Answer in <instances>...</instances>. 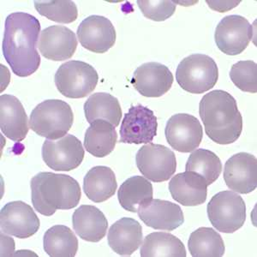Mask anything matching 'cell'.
I'll list each match as a JSON object with an SVG mask.
<instances>
[{"instance_id": "5b68a950", "label": "cell", "mask_w": 257, "mask_h": 257, "mask_svg": "<svg viewBox=\"0 0 257 257\" xmlns=\"http://www.w3.org/2000/svg\"><path fill=\"white\" fill-rule=\"evenodd\" d=\"M219 70L215 61L205 54H192L183 59L177 68L176 79L190 94H203L217 83Z\"/></svg>"}, {"instance_id": "3957f363", "label": "cell", "mask_w": 257, "mask_h": 257, "mask_svg": "<svg viewBox=\"0 0 257 257\" xmlns=\"http://www.w3.org/2000/svg\"><path fill=\"white\" fill-rule=\"evenodd\" d=\"M30 186L34 208L45 216L76 208L82 196L78 182L65 174L38 173L33 177Z\"/></svg>"}, {"instance_id": "836d02e7", "label": "cell", "mask_w": 257, "mask_h": 257, "mask_svg": "<svg viewBox=\"0 0 257 257\" xmlns=\"http://www.w3.org/2000/svg\"><path fill=\"white\" fill-rule=\"evenodd\" d=\"M211 9L217 12H225L239 5L240 1H207Z\"/></svg>"}, {"instance_id": "44dd1931", "label": "cell", "mask_w": 257, "mask_h": 257, "mask_svg": "<svg viewBox=\"0 0 257 257\" xmlns=\"http://www.w3.org/2000/svg\"><path fill=\"white\" fill-rule=\"evenodd\" d=\"M143 227L138 220L122 218L111 225L107 241L114 252L122 256L132 255L143 243Z\"/></svg>"}, {"instance_id": "9a60e30c", "label": "cell", "mask_w": 257, "mask_h": 257, "mask_svg": "<svg viewBox=\"0 0 257 257\" xmlns=\"http://www.w3.org/2000/svg\"><path fill=\"white\" fill-rule=\"evenodd\" d=\"M224 180L229 189L239 194H248L256 189L257 160L248 153H238L225 164Z\"/></svg>"}, {"instance_id": "4fadbf2b", "label": "cell", "mask_w": 257, "mask_h": 257, "mask_svg": "<svg viewBox=\"0 0 257 257\" xmlns=\"http://www.w3.org/2000/svg\"><path fill=\"white\" fill-rule=\"evenodd\" d=\"M1 231L24 239L35 235L40 229V219L32 207L22 201L5 205L0 212Z\"/></svg>"}, {"instance_id": "4dcf8cb0", "label": "cell", "mask_w": 257, "mask_h": 257, "mask_svg": "<svg viewBox=\"0 0 257 257\" xmlns=\"http://www.w3.org/2000/svg\"><path fill=\"white\" fill-rule=\"evenodd\" d=\"M35 7L40 15L59 24H71L78 16L76 4L70 0L35 1Z\"/></svg>"}, {"instance_id": "7402d4cb", "label": "cell", "mask_w": 257, "mask_h": 257, "mask_svg": "<svg viewBox=\"0 0 257 257\" xmlns=\"http://www.w3.org/2000/svg\"><path fill=\"white\" fill-rule=\"evenodd\" d=\"M74 231L82 239L97 242L105 237L108 221L104 213L92 205H82L72 216Z\"/></svg>"}, {"instance_id": "52a82bcc", "label": "cell", "mask_w": 257, "mask_h": 257, "mask_svg": "<svg viewBox=\"0 0 257 257\" xmlns=\"http://www.w3.org/2000/svg\"><path fill=\"white\" fill-rule=\"evenodd\" d=\"M207 211L213 227L224 233H233L245 222V202L231 190L214 195L208 202Z\"/></svg>"}, {"instance_id": "ac0fdd59", "label": "cell", "mask_w": 257, "mask_h": 257, "mask_svg": "<svg viewBox=\"0 0 257 257\" xmlns=\"http://www.w3.org/2000/svg\"><path fill=\"white\" fill-rule=\"evenodd\" d=\"M38 47L46 59L63 61L74 55L77 47V39L75 33L66 27L53 25L41 33Z\"/></svg>"}, {"instance_id": "7a4b0ae2", "label": "cell", "mask_w": 257, "mask_h": 257, "mask_svg": "<svg viewBox=\"0 0 257 257\" xmlns=\"http://www.w3.org/2000/svg\"><path fill=\"white\" fill-rule=\"evenodd\" d=\"M199 114L205 132L211 140L221 145L233 144L242 133V117L237 101L224 90L205 94L199 105Z\"/></svg>"}, {"instance_id": "cb8c5ba5", "label": "cell", "mask_w": 257, "mask_h": 257, "mask_svg": "<svg viewBox=\"0 0 257 257\" xmlns=\"http://www.w3.org/2000/svg\"><path fill=\"white\" fill-rule=\"evenodd\" d=\"M116 127L105 120L98 119L90 123L84 137L85 149L97 158L111 154L117 141Z\"/></svg>"}, {"instance_id": "6da1fadb", "label": "cell", "mask_w": 257, "mask_h": 257, "mask_svg": "<svg viewBox=\"0 0 257 257\" xmlns=\"http://www.w3.org/2000/svg\"><path fill=\"white\" fill-rule=\"evenodd\" d=\"M40 33V22L29 13L15 12L6 18L2 49L17 76L26 77L40 67L41 57L36 49Z\"/></svg>"}, {"instance_id": "1f68e13d", "label": "cell", "mask_w": 257, "mask_h": 257, "mask_svg": "<svg viewBox=\"0 0 257 257\" xmlns=\"http://www.w3.org/2000/svg\"><path fill=\"white\" fill-rule=\"evenodd\" d=\"M230 78L237 88L255 94L257 91V64L252 60L239 61L232 65Z\"/></svg>"}, {"instance_id": "277c9868", "label": "cell", "mask_w": 257, "mask_h": 257, "mask_svg": "<svg viewBox=\"0 0 257 257\" xmlns=\"http://www.w3.org/2000/svg\"><path fill=\"white\" fill-rule=\"evenodd\" d=\"M73 122V111L68 103L61 99H47L33 110L30 125L39 136L58 140L67 135Z\"/></svg>"}, {"instance_id": "2e32d148", "label": "cell", "mask_w": 257, "mask_h": 257, "mask_svg": "<svg viewBox=\"0 0 257 257\" xmlns=\"http://www.w3.org/2000/svg\"><path fill=\"white\" fill-rule=\"evenodd\" d=\"M138 213L145 225L155 230L174 231L184 222V213L178 204L160 199L141 204Z\"/></svg>"}, {"instance_id": "9c48e42d", "label": "cell", "mask_w": 257, "mask_h": 257, "mask_svg": "<svg viewBox=\"0 0 257 257\" xmlns=\"http://www.w3.org/2000/svg\"><path fill=\"white\" fill-rule=\"evenodd\" d=\"M84 154L81 141L70 134L58 140L47 139L41 150L47 167L58 172H70L77 168L83 161Z\"/></svg>"}, {"instance_id": "d6a6232c", "label": "cell", "mask_w": 257, "mask_h": 257, "mask_svg": "<svg viewBox=\"0 0 257 257\" xmlns=\"http://www.w3.org/2000/svg\"><path fill=\"white\" fill-rule=\"evenodd\" d=\"M138 5L144 17L155 22H163L171 18L176 11L174 1H145L139 0Z\"/></svg>"}, {"instance_id": "5bb4252c", "label": "cell", "mask_w": 257, "mask_h": 257, "mask_svg": "<svg viewBox=\"0 0 257 257\" xmlns=\"http://www.w3.org/2000/svg\"><path fill=\"white\" fill-rule=\"evenodd\" d=\"M77 37L85 49L105 53L116 42V30L111 21L102 16H90L77 29Z\"/></svg>"}, {"instance_id": "ffe728a7", "label": "cell", "mask_w": 257, "mask_h": 257, "mask_svg": "<svg viewBox=\"0 0 257 257\" xmlns=\"http://www.w3.org/2000/svg\"><path fill=\"white\" fill-rule=\"evenodd\" d=\"M169 190L173 200L186 207L203 204L208 196V185L204 178L187 171L173 177L169 183Z\"/></svg>"}, {"instance_id": "d4e9b609", "label": "cell", "mask_w": 257, "mask_h": 257, "mask_svg": "<svg viewBox=\"0 0 257 257\" xmlns=\"http://www.w3.org/2000/svg\"><path fill=\"white\" fill-rule=\"evenodd\" d=\"M84 113L89 123L101 119L115 127L118 126L122 118V108L118 99L107 93L92 94L85 102Z\"/></svg>"}, {"instance_id": "8992f818", "label": "cell", "mask_w": 257, "mask_h": 257, "mask_svg": "<svg viewBox=\"0 0 257 257\" xmlns=\"http://www.w3.org/2000/svg\"><path fill=\"white\" fill-rule=\"evenodd\" d=\"M60 94L70 99L88 96L96 88L99 76L92 65L85 62L71 60L62 64L54 77Z\"/></svg>"}, {"instance_id": "8fae6325", "label": "cell", "mask_w": 257, "mask_h": 257, "mask_svg": "<svg viewBox=\"0 0 257 257\" xmlns=\"http://www.w3.org/2000/svg\"><path fill=\"white\" fill-rule=\"evenodd\" d=\"M253 27L242 16H227L219 22L214 40L217 47L226 55L236 56L248 47L253 37Z\"/></svg>"}, {"instance_id": "83f0119b", "label": "cell", "mask_w": 257, "mask_h": 257, "mask_svg": "<svg viewBox=\"0 0 257 257\" xmlns=\"http://www.w3.org/2000/svg\"><path fill=\"white\" fill-rule=\"evenodd\" d=\"M43 245L49 256L74 257L78 250V239L68 226L54 225L46 231Z\"/></svg>"}, {"instance_id": "7c38bea8", "label": "cell", "mask_w": 257, "mask_h": 257, "mask_svg": "<svg viewBox=\"0 0 257 257\" xmlns=\"http://www.w3.org/2000/svg\"><path fill=\"white\" fill-rule=\"evenodd\" d=\"M167 143L178 152L190 153L202 143L203 130L199 120L192 115L178 113L167 121L165 128Z\"/></svg>"}, {"instance_id": "603a6c76", "label": "cell", "mask_w": 257, "mask_h": 257, "mask_svg": "<svg viewBox=\"0 0 257 257\" xmlns=\"http://www.w3.org/2000/svg\"><path fill=\"white\" fill-rule=\"evenodd\" d=\"M117 188L116 176L110 167H93L83 179L84 193L89 200L95 203H100L111 198Z\"/></svg>"}, {"instance_id": "ba28073f", "label": "cell", "mask_w": 257, "mask_h": 257, "mask_svg": "<svg viewBox=\"0 0 257 257\" xmlns=\"http://www.w3.org/2000/svg\"><path fill=\"white\" fill-rule=\"evenodd\" d=\"M136 162L141 173L155 183L169 180L177 170L175 154L161 144H149L142 147L136 156Z\"/></svg>"}, {"instance_id": "d6986e66", "label": "cell", "mask_w": 257, "mask_h": 257, "mask_svg": "<svg viewBox=\"0 0 257 257\" xmlns=\"http://www.w3.org/2000/svg\"><path fill=\"white\" fill-rule=\"evenodd\" d=\"M0 128L6 138L16 143L24 140L29 133V120L24 105L17 97H0Z\"/></svg>"}, {"instance_id": "4316f807", "label": "cell", "mask_w": 257, "mask_h": 257, "mask_svg": "<svg viewBox=\"0 0 257 257\" xmlns=\"http://www.w3.org/2000/svg\"><path fill=\"white\" fill-rule=\"evenodd\" d=\"M153 185L149 179L136 176L123 182L117 190V198L123 209L138 212V207L153 199Z\"/></svg>"}, {"instance_id": "f546056e", "label": "cell", "mask_w": 257, "mask_h": 257, "mask_svg": "<svg viewBox=\"0 0 257 257\" xmlns=\"http://www.w3.org/2000/svg\"><path fill=\"white\" fill-rule=\"evenodd\" d=\"M185 170L202 176L209 186L219 178L222 171V163L220 159L210 150L196 149L188 159Z\"/></svg>"}, {"instance_id": "30bf717a", "label": "cell", "mask_w": 257, "mask_h": 257, "mask_svg": "<svg viewBox=\"0 0 257 257\" xmlns=\"http://www.w3.org/2000/svg\"><path fill=\"white\" fill-rule=\"evenodd\" d=\"M157 117L152 110L140 104L132 105L122 121L120 143L151 144L157 135Z\"/></svg>"}, {"instance_id": "f1b7e54d", "label": "cell", "mask_w": 257, "mask_h": 257, "mask_svg": "<svg viewBox=\"0 0 257 257\" xmlns=\"http://www.w3.org/2000/svg\"><path fill=\"white\" fill-rule=\"evenodd\" d=\"M188 247L193 257H221L225 250L221 236L209 227H200L193 231Z\"/></svg>"}, {"instance_id": "e0dca14e", "label": "cell", "mask_w": 257, "mask_h": 257, "mask_svg": "<svg viewBox=\"0 0 257 257\" xmlns=\"http://www.w3.org/2000/svg\"><path fill=\"white\" fill-rule=\"evenodd\" d=\"M132 82L143 96L157 98L167 94L172 88L173 76L166 65L149 62L136 70Z\"/></svg>"}, {"instance_id": "484cf974", "label": "cell", "mask_w": 257, "mask_h": 257, "mask_svg": "<svg viewBox=\"0 0 257 257\" xmlns=\"http://www.w3.org/2000/svg\"><path fill=\"white\" fill-rule=\"evenodd\" d=\"M143 257H186L181 240L167 232H153L144 238L141 247Z\"/></svg>"}]
</instances>
